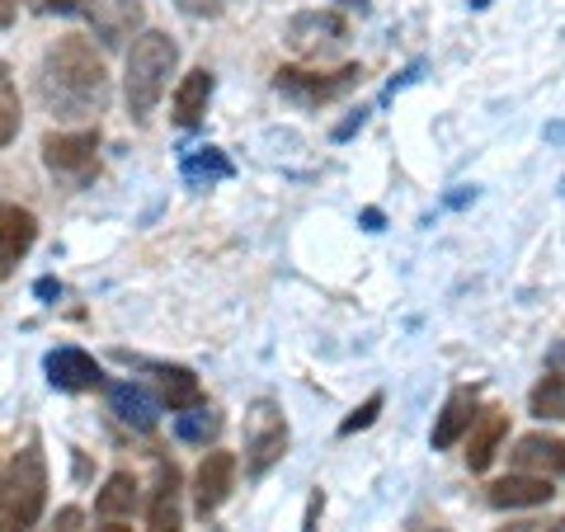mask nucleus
Listing matches in <instances>:
<instances>
[{
  "mask_svg": "<svg viewBox=\"0 0 565 532\" xmlns=\"http://www.w3.org/2000/svg\"><path fill=\"white\" fill-rule=\"evenodd\" d=\"M552 532H565V519H561V523H552Z\"/></svg>",
  "mask_w": 565,
  "mask_h": 532,
  "instance_id": "32",
  "label": "nucleus"
},
{
  "mask_svg": "<svg viewBox=\"0 0 565 532\" xmlns=\"http://www.w3.org/2000/svg\"><path fill=\"white\" fill-rule=\"evenodd\" d=\"M552 481L546 476H527V471H514V476H500L490 490H486V500L494 509H537V504H552Z\"/></svg>",
  "mask_w": 565,
  "mask_h": 532,
  "instance_id": "13",
  "label": "nucleus"
},
{
  "mask_svg": "<svg viewBox=\"0 0 565 532\" xmlns=\"http://www.w3.org/2000/svg\"><path fill=\"white\" fill-rule=\"evenodd\" d=\"M349 39V20L334 10H302L288 20V47L302 57H321V52L340 47Z\"/></svg>",
  "mask_w": 565,
  "mask_h": 532,
  "instance_id": "6",
  "label": "nucleus"
},
{
  "mask_svg": "<svg viewBox=\"0 0 565 532\" xmlns=\"http://www.w3.org/2000/svg\"><path fill=\"white\" fill-rule=\"evenodd\" d=\"M85 20H90L95 39L104 47H122L141 33L147 10H141V0H85Z\"/></svg>",
  "mask_w": 565,
  "mask_h": 532,
  "instance_id": "7",
  "label": "nucleus"
},
{
  "mask_svg": "<svg viewBox=\"0 0 565 532\" xmlns=\"http://www.w3.org/2000/svg\"><path fill=\"white\" fill-rule=\"evenodd\" d=\"M509 462L514 471H527V476H561L565 471V438L556 434H527L514 443V453H509Z\"/></svg>",
  "mask_w": 565,
  "mask_h": 532,
  "instance_id": "12",
  "label": "nucleus"
},
{
  "mask_svg": "<svg viewBox=\"0 0 565 532\" xmlns=\"http://www.w3.org/2000/svg\"><path fill=\"white\" fill-rule=\"evenodd\" d=\"M33 241H39V217L20 203H0V283L14 274Z\"/></svg>",
  "mask_w": 565,
  "mask_h": 532,
  "instance_id": "10",
  "label": "nucleus"
},
{
  "mask_svg": "<svg viewBox=\"0 0 565 532\" xmlns=\"http://www.w3.org/2000/svg\"><path fill=\"white\" fill-rule=\"evenodd\" d=\"M174 66H180V47H174L170 33L141 29L132 39L128 62H122V99H128L132 123H147L156 114V104H161Z\"/></svg>",
  "mask_w": 565,
  "mask_h": 532,
  "instance_id": "2",
  "label": "nucleus"
},
{
  "mask_svg": "<svg viewBox=\"0 0 565 532\" xmlns=\"http://www.w3.org/2000/svg\"><path fill=\"white\" fill-rule=\"evenodd\" d=\"M39 95L57 123H90L109 109V71L85 33H66L43 52Z\"/></svg>",
  "mask_w": 565,
  "mask_h": 532,
  "instance_id": "1",
  "label": "nucleus"
},
{
  "mask_svg": "<svg viewBox=\"0 0 565 532\" xmlns=\"http://www.w3.org/2000/svg\"><path fill=\"white\" fill-rule=\"evenodd\" d=\"M174 434H180L184 443H203V448H207V438L222 434V415L207 411V405H193V411L174 415Z\"/></svg>",
  "mask_w": 565,
  "mask_h": 532,
  "instance_id": "23",
  "label": "nucleus"
},
{
  "mask_svg": "<svg viewBox=\"0 0 565 532\" xmlns=\"http://www.w3.org/2000/svg\"><path fill=\"white\" fill-rule=\"evenodd\" d=\"M207 99H212V71L193 66L189 76L174 85V123H180V128H199L207 114Z\"/></svg>",
  "mask_w": 565,
  "mask_h": 532,
  "instance_id": "17",
  "label": "nucleus"
},
{
  "mask_svg": "<svg viewBox=\"0 0 565 532\" xmlns=\"http://www.w3.org/2000/svg\"><path fill=\"white\" fill-rule=\"evenodd\" d=\"M156 392H161V405H170L174 415L180 411H193V405H203V382L193 377L189 368H166V363H156Z\"/></svg>",
  "mask_w": 565,
  "mask_h": 532,
  "instance_id": "18",
  "label": "nucleus"
},
{
  "mask_svg": "<svg viewBox=\"0 0 565 532\" xmlns=\"http://www.w3.org/2000/svg\"><path fill=\"white\" fill-rule=\"evenodd\" d=\"M184 509H180V471L166 467L156 471V494H151V513H147V532H180Z\"/></svg>",
  "mask_w": 565,
  "mask_h": 532,
  "instance_id": "16",
  "label": "nucleus"
},
{
  "mask_svg": "<svg viewBox=\"0 0 565 532\" xmlns=\"http://www.w3.org/2000/svg\"><path fill=\"white\" fill-rule=\"evenodd\" d=\"M99 532H132V528H122V523H118V519H114V523H109V528H99Z\"/></svg>",
  "mask_w": 565,
  "mask_h": 532,
  "instance_id": "30",
  "label": "nucleus"
},
{
  "mask_svg": "<svg viewBox=\"0 0 565 532\" xmlns=\"http://www.w3.org/2000/svg\"><path fill=\"white\" fill-rule=\"evenodd\" d=\"M184 14H193V20H207V14H222L226 0H174Z\"/></svg>",
  "mask_w": 565,
  "mask_h": 532,
  "instance_id": "26",
  "label": "nucleus"
},
{
  "mask_svg": "<svg viewBox=\"0 0 565 532\" xmlns=\"http://www.w3.org/2000/svg\"><path fill=\"white\" fill-rule=\"evenodd\" d=\"M344 6H367V0H344Z\"/></svg>",
  "mask_w": 565,
  "mask_h": 532,
  "instance_id": "33",
  "label": "nucleus"
},
{
  "mask_svg": "<svg viewBox=\"0 0 565 532\" xmlns=\"http://www.w3.org/2000/svg\"><path fill=\"white\" fill-rule=\"evenodd\" d=\"M504 438H509V415L504 411L476 415V424L467 429V467L471 471H486L494 462V453H500Z\"/></svg>",
  "mask_w": 565,
  "mask_h": 532,
  "instance_id": "15",
  "label": "nucleus"
},
{
  "mask_svg": "<svg viewBox=\"0 0 565 532\" xmlns=\"http://www.w3.org/2000/svg\"><path fill=\"white\" fill-rule=\"evenodd\" d=\"M14 24V0H0V29Z\"/></svg>",
  "mask_w": 565,
  "mask_h": 532,
  "instance_id": "29",
  "label": "nucleus"
},
{
  "mask_svg": "<svg viewBox=\"0 0 565 532\" xmlns=\"http://www.w3.org/2000/svg\"><path fill=\"white\" fill-rule=\"evenodd\" d=\"M527 411L537 419H565V368L561 372H546V377L533 386L527 396Z\"/></svg>",
  "mask_w": 565,
  "mask_h": 532,
  "instance_id": "22",
  "label": "nucleus"
},
{
  "mask_svg": "<svg viewBox=\"0 0 565 532\" xmlns=\"http://www.w3.org/2000/svg\"><path fill=\"white\" fill-rule=\"evenodd\" d=\"M43 368H47V382L57 386V392H95V386L104 382V372H99V363L90 359L85 349H52L47 359H43Z\"/></svg>",
  "mask_w": 565,
  "mask_h": 532,
  "instance_id": "11",
  "label": "nucleus"
},
{
  "mask_svg": "<svg viewBox=\"0 0 565 532\" xmlns=\"http://www.w3.org/2000/svg\"><path fill=\"white\" fill-rule=\"evenodd\" d=\"M382 415V392H373V396H367L363 405H359V411H353L344 424H340V434H359V429H367V424H373Z\"/></svg>",
  "mask_w": 565,
  "mask_h": 532,
  "instance_id": "25",
  "label": "nucleus"
},
{
  "mask_svg": "<svg viewBox=\"0 0 565 532\" xmlns=\"http://www.w3.org/2000/svg\"><path fill=\"white\" fill-rule=\"evenodd\" d=\"M476 424V392H452L448 405H444V415H438L434 424V448H452L457 438H467V429Z\"/></svg>",
  "mask_w": 565,
  "mask_h": 532,
  "instance_id": "19",
  "label": "nucleus"
},
{
  "mask_svg": "<svg viewBox=\"0 0 565 532\" xmlns=\"http://www.w3.org/2000/svg\"><path fill=\"white\" fill-rule=\"evenodd\" d=\"M232 486H236V457L207 453L199 471H193V509H199V519H212V513L232 500Z\"/></svg>",
  "mask_w": 565,
  "mask_h": 532,
  "instance_id": "8",
  "label": "nucleus"
},
{
  "mask_svg": "<svg viewBox=\"0 0 565 532\" xmlns=\"http://www.w3.org/2000/svg\"><path fill=\"white\" fill-rule=\"evenodd\" d=\"M76 0H29V10H39V14H52V10H71Z\"/></svg>",
  "mask_w": 565,
  "mask_h": 532,
  "instance_id": "28",
  "label": "nucleus"
},
{
  "mask_svg": "<svg viewBox=\"0 0 565 532\" xmlns=\"http://www.w3.org/2000/svg\"><path fill=\"white\" fill-rule=\"evenodd\" d=\"M81 519H85V513H81L76 504H66L57 519H52V532H81Z\"/></svg>",
  "mask_w": 565,
  "mask_h": 532,
  "instance_id": "27",
  "label": "nucleus"
},
{
  "mask_svg": "<svg viewBox=\"0 0 565 532\" xmlns=\"http://www.w3.org/2000/svg\"><path fill=\"white\" fill-rule=\"evenodd\" d=\"M180 170H184V184H193V189H207V184H217V180H232V161H226L217 147L189 151Z\"/></svg>",
  "mask_w": 565,
  "mask_h": 532,
  "instance_id": "20",
  "label": "nucleus"
},
{
  "mask_svg": "<svg viewBox=\"0 0 565 532\" xmlns=\"http://www.w3.org/2000/svg\"><path fill=\"white\" fill-rule=\"evenodd\" d=\"M20 123H24V109H20V91L10 81V66H0V147H10L20 137Z\"/></svg>",
  "mask_w": 565,
  "mask_h": 532,
  "instance_id": "24",
  "label": "nucleus"
},
{
  "mask_svg": "<svg viewBox=\"0 0 565 532\" xmlns=\"http://www.w3.org/2000/svg\"><path fill=\"white\" fill-rule=\"evenodd\" d=\"M282 453H288V419H282L278 401H250V411H245V476L259 481L274 462H282Z\"/></svg>",
  "mask_w": 565,
  "mask_h": 532,
  "instance_id": "4",
  "label": "nucleus"
},
{
  "mask_svg": "<svg viewBox=\"0 0 565 532\" xmlns=\"http://www.w3.org/2000/svg\"><path fill=\"white\" fill-rule=\"evenodd\" d=\"M43 161H47V170L71 174V180H85L99 161V132H52V137H43Z\"/></svg>",
  "mask_w": 565,
  "mask_h": 532,
  "instance_id": "9",
  "label": "nucleus"
},
{
  "mask_svg": "<svg viewBox=\"0 0 565 532\" xmlns=\"http://www.w3.org/2000/svg\"><path fill=\"white\" fill-rule=\"evenodd\" d=\"M95 509L104 513V519H122V513L137 509V481L128 471H114L109 481H104V490L95 494Z\"/></svg>",
  "mask_w": 565,
  "mask_h": 532,
  "instance_id": "21",
  "label": "nucleus"
},
{
  "mask_svg": "<svg viewBox=\"0 0 565 532\" xmlns=\"http://www.w3.org/2000/svg\"><path fill=\"white\" fill-rule=\"evenodd\" d=\"M43 504H47V462L39 443H29L0 471V532H29L43 519Z\"/></svg>",
  "mask_w": 565,
  "mask_h": 532,
  "instance_id": "3",
  "label": "nucleus"
},
{
  "mask_svg": "<svg viewBox=\"0 0 565 532\" xmlns=\"http://www.w3.org/2000/svg\"><path fill=\"white\" fill-rule=\"evenodd\" d=\"M415 532H448V528H438V523H434V528H415Z\"/></svg>",
  "mask_w": 565,
  "mask_h": 532,
  "instance_id": "31",
  "label": "nucleus"
},
{
  "mask_svg": "<svg viewBox=\"0 0 565 532\" xmlns=\"http://www.w3.org/2000/svg\"><path fill=\"white\" fill-rule=\"evenodd\" d=\"M217 532H222V528H217Z\"/></svg>",
  "mask_w": 565,
  "mask_h": 532,
  "instance_id": "34",
  "label": "nucleus"
},
{
  "mask_svg": "<svg viewBox=\"0 0 565 532\" xmlns=\"http://www.w3.org/2000/svg\"><path fill=\"white\" fill-rule=\"evenodd\" d=\"M363 71L359 66H340V71H302V66H282L274 85H278V95H288L297 104H330V99H340L349 95L353 85H359Z\"/></svg>",
  "mask_w": 565,
  "mask_h": 532,
  "instance_id": "5",
  "label": "nucleus"
},
{
  "mask_svg": "<svg viewBox=\"0 0 565 532\" xmlns=\"http://www.w3.org/2000/svg\"><path fill=\"white\" fill-rule=\"evenodd\" d=\"M109 405H114V415L128 424V429H137V434H151L156 419H161V396H151L141 382L109 386Z\"/></svg>",
  "mask_w": 565,
  "mask_h": 532,
  "instance_id": "14",
  "label": "nucleus"
}]
</instances>
